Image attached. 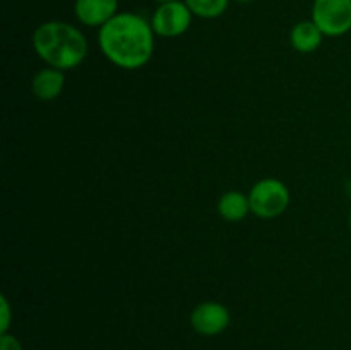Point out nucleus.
<instances>
[{"label":"nucleus","mask_w":351,"mask_h":350,"mask_svg":"<svg viewBox=\"0 0 351 350\" xmlns=\"http://www.w3.org/2000/svg\"><path fill=\"white\" fill-rule=\"evenodd\" d=\"M154 2H158V3H167V2H175V0H154Z\"/></svg>","instance_id":"nucleus-14"},{"label":"nucleus","mask_w":351,"mask_h":350,"mask_svg":"<svg viewBox=\"0 0 351 350\" xmlns=\"http://www.w3.org/2000/svg\"><path fill=\"white\" fill-rule=\"evenodd\" d=\"M191 12L202 19H215L228 9L230 0H184Z\"/></svg>","instance_id":"nucleus-11"},{"label":"nucleus","mask_w":351,"mask_h":350,"mask_svg":"<svg viewBox=\"0 0 351 350\" xmlns=\"http://www.w3.org/2000/svg\"><path fill=\"white\" fill-rule=\"evenodd\" d=\"M237 2H240V3H247V2H252V0H237Z\"/></svg>","instance_id":"nucleus-15"},{"label":"nucleus","mask_w":351,"mask_h":350,"mask_svg":"<svg viewBox=\"0 0 351 350\" xmlns=\"http://www.w3.org/2000/svg\"><path fill=\"white\" fill-rule=\"evenodd\" d=\"M119 0H75L74 12L79 23L88 27H101L115 17Z\"/></svg>","instance_id":"nucleus-7"},{"label":"nucleus","mask_w":351,"mask_h":350,"mask_svg":"<svg viewBox=\"0 0 351 350\" xmlns=\"http://www.w3.org/2000/svg\"><path fill=\"white\" fill-rule=\"evenodd\" d=\"M324 33L314 21H300L290 31L291 47L300 54H312L322 45Z\"/></svg>","instance_id":"nucleus-9"},{"label":"nucleus","mask_w":351,"mask_h":350,"mask_svg":"<svg viewBox=\"0 0 351 350\" xmlns=\"http://www.w3.org/2000/svg\"><path fill=\"white\" fill-rule=\"evenodd\" d=\"M154 36L153 26L143 16L119 12L99 27L98 43L113 65L123 71H136L153 57Z\"/></svg>","instance_id":"nucleus-1"},{"label":"nucleus","mask_w":351,"mask_h":350,"mask_svg":"<svg viewBox=\"0 0 351 350\" xmlns=\"http://www.w3.org/2000/svg\"><path fill=\"white\" fill-rule=\"evenodd\" d=\"M0 302H2V321H0V335H3V333H9L10 321H12V312H10V305H9V301H7L5 295H2V297H0Z\"/></svg>","instance_id":"nucleus-12"},{"label":"nucleus","mask_w":351,"mask_h":350,"mask_svg":"<svg viewBox=\"0 0 351 350\" xmlns=\"http://www.w3.org/2000/svg\"><path fill=\"white\" fill-rule=\"evenodd\" d=\"M0 350H23V345L14 335L3 333V335H0Z\"/></svg>","instance_id":"nucleus-13"},{"label":"nucleus","mask_w":351,"mask_h":350,"mask_svg":"<svg viewBox=\"0 0 351 350\" xmlns=\"http://www.w3.org/2000/svg\"><path fill=\"white\" fill-rule=\"evenodd\" d=\"M350 229H351V211H350Z\"/></svg>","instance_id":"nucleus-16"},{"label":"nucleus","mask_w":351,"mask_h":350,"mask_svg":"<svg viewBox=\"0 0 351 350\" xmlns=\"http://www.w3.org/2000/svg\"><path fill=\"white\" fill-rule=\"evenodd\" d=\"M250 213L263 220L276 218L290 205V191L278 178H263L249 192Z\"/></svg>","instance_id":"nucleus-3"},{"label":"nucleus","mask_w":351,"mask_h":350,"mask_svg":"<svg viewBox=\"0 0 351 350\" xmlns=\"http://www.w3.org/2000/svg\"><path fill=\"white\" fill-rule=\"evenodd\" d=\"M65 88L64 71L55 67H45L34 74L31 81V91L41 102H51L58 98Z\"/></svg>","instance_id":"nucleus-8"},{"label":"nucleus","mask_w":351,"mask_h":350,"mask_svg":"<svg viewBox=\"0 0 351 350\" xmlns=\"http://www.w3.org/2000/svg\"><path fill=\"white\" fill-rule=\"evenodd\" d=\"M312 21L324 36H343L351 30V0H314Z\"/></svg>","instance_id":"nucleus-4"},{"label":"nucleus","mask_w":351,"mask_h":350,"mask_svg":"<svg viewBox=\"0 0 351 350\" xmlns=\"http://www.w3.org/2000/svg\"><path fill=\"white\" fill-rule=\"evenodd\" d=\"M33 48L50 67L72 71L88 57V40L79 27L64 21H47L33 33Z\"/></svg>","instance_id":"nucleus-2"},{"label":"nucleus","mask_w":351,"mask_h":350,"mask_svg":"<svg viewBox=\"0 0 351 350\" xmlns=\"http://www.w3.org/2000/svg\"><path fill=\"white\" fill-rule=\"evenodd\" d=\"M218 211L223 220L226 222H242L250 213V201L249 196H245L240 191H228L219 198Z\"/></svg>","instance_id":"nucleus-10"},{"label":"nucleus","mask_w":351,"mask_h":350,"mask_svg":"<svg viewBox=\"0 0 351 350\" xmlns=\"http://www.w3.org/2000/svg\"><path fill=\"white\" fill-rule=\"evenodd\" d=\"M191 9L187 3L175 0V2L160 3L151 17V26H153L154 34L163 38H177L187 33L192 24Z\"/></svg>","instance_id":"nucleus-5"},{"label":"nucleus","mask_w":351,"mask_h":350,"mask_svg":"<svg viewBox=\"0 0 351 350\" xmlns=\"http://www.w3.org/2000/svg\"><path fill=\"white\" fill-rule=\"evenodd\" d=\"M230 311L226 305L215 301H206L195 305L191 314V325L199 335L216 336L230 325Z\"/></svg>","instance_id":"nucleus-6"}]
</instances>
